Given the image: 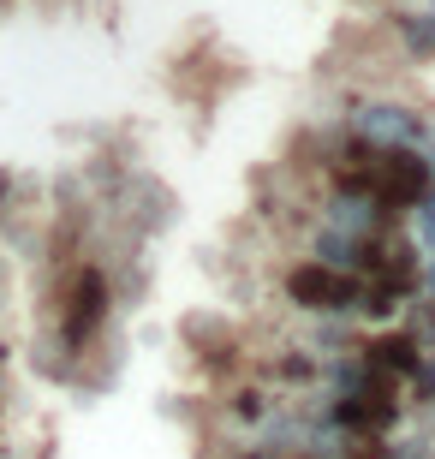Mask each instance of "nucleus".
I'll use <instances>...</instances> for the list:
<instances>
[{
  "instance_id": "obj_1",
  "label": "nucleus",
  "mask_w": 435,
  "mask_h": 459,
  "mask_svg": "<svg viewBox=\"0 0 435 459\" xmlns=\"http://www.w3.org/2000/svg\"><path fill=\"white\" fill-rule=\"evenodd\" d=\"M435 186V168L412 150H376V168H370V204L382 209H412L423 204Z\"/></svg>"
},
{
  "instance_id": "obj_2",
  "label": "nucleus",
  "mask_w": 435,
  "mask_h": 459,
  "mask_svg": "<svg viewBox=\"0 0 435 459\" xmlns=\"http://www.w3.org/2000/svg\"><path fill=\"white\" fill-rule=\"evenodd\" d=\"M108 328V274L101 269H78L66 287V305H60V346L66 352H84Z\"/></svg>"
},
{
  "instance_id": "obj_3",
  "label": "nucleus",
  "mask_w": 435,
  "mask_h": 459,
  "mask_svg": "<svg viewBox=\"0 0 435 459\" xmlns=\"http://www.w3.org/2000/svg\"><path fill=\"white\" fill-rule=\"evenodd\" d=\"M286 299L304 310H364V281L328 263H299L286 274Z\"/></svg>"
},
{
  "instance_id": "obj_4",
  "label": "nucleus",
  "mask_w": 435,
  "mask_h": 459,
  "mask_svg": "<svg viewBox=\"0 0 435 459\" xmlns=\"http://www.w3.org/2000/svg\"><path fill=\"white\" fill-rule=\"evenodd\" d=\"M394 406H400V400H382V394H370V388H346L340 406H335V424L358 429V436H382V429L394 424Z\"/></svg>"
},
{
  "instance_id": "obj_5",
  "label": "nucleus",
  "mask_w": 435,
  "mask_h": 459,
  "mask_svg": "<svg viewBox=\"0 0 435 459\" xmlns=\"http://www.w3.org/2000/svg\"><path fill=\"white\" fill-rule=\"evenodd\" d=\"M418 341H412V334H382V341L370 346V364H376V370H387V376H412L418 370Z\"/></svg>"
},
{
  "instance_id": "obj_6",
  "label": "nucleus",
  "mask_w": 435,
  "mask_h": 459,
  "mask_svg": "<svg viewBox=\"0 0 435 459\" xmlns=\"http://www.w3.org/2000/svg\"><path fill=\"white\" fill-rule=\"evenodd\" d=\"M423 245H435V197H423Z\"/></svg>"
},
{
  "instance_id": "obj_7",
  "label": "nucleus",
  "mask_w": 435,
  "mask_h": 459,
  "mask_svg": "<svg viewBox=\"0 0 435 459\" xmlns=\"http://www.w3.org/2000/svg\"><path fill=\"white\" fill-rule=\"evenodd\" d=\"M352 459H387V454H382V447H376V442H370L364 454H352Z\"/></svg>"
},
{
  "instance_id": "obj_8",
  "label": "nucleus",
  "mask_w": 435,
  "mask_h": 459,
  "mask_svg": "<svg viewBox=\"0 0 435 459\" xmlns=\"http://www.w3.org/2000/svg\"><path fill=\"white\" fill-rule=\"evenodd\" d=\"M430 292H435V263H430Z\"/></svg>"
}]
</instances>
